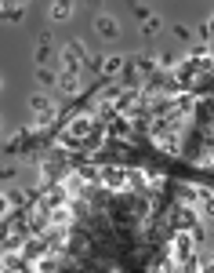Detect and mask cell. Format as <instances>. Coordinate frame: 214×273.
<instances>
[{
    "label": "cell",
    "instance_id": "7a4b0ae2",
    "mask_svg": "<svg viewBox=\"0 0 214 273\" xmlns=\"http://www.w3.org/2000/svg\"><path fill=\"white\" fill-rule=\"evenodd\" d=\"M170 255H175L178 262H185L192 255V233H178V237H175V251H170Z\"/></svg>",
    "mask_w": 214,
    "mask_h": 273
},
{
    "label": "cell",
    "instance_id": "3957f363",
    "mask_svg": "<svg viewBox=\"0 0 214 273\" xmlns=\"http://www.w3.org/2000/svg\"><path fill=\"white\" fill-rule=\"evenodd\" d=\"M58 84H62V91H76V88H80V76H76V73H62Z\"/></svg>",
    "mask_w": 214,
    "mask_h": 273
},
{
    "label": "cell",
    "instance_id": "6da1fadb",
    "mask_svg": "<svg viewBox=\"0 0 214 273\" xmlns=\"http://www.w3.org/2000/svg\"><path fill=\"white\" fill-rule=\"evenodd\" d=\"M91 131H95V121H91V116H73L69 128L62 131V146H80Z\"/></svg>",
    "mask_w": 214,
    "mask_h": 273
},
{
    "label": "cell",
    "instance_id": "277c9868",
    "mask_svg": "<svg viewBox=\"0 0 214 273\" xmlns=\"http://www.w3.org/2000/svg\"><path fill=\"white\" fill-rule=\"evenodd\" d=\"M95 26H98V33H102V36H116V22H113V18H105V15H102Z\"/></svg>",
    "mask_w": 214,
    "mask_h": 273
},
{
    "label": "cell",
    "instance_id": "5b68a950",
    "mask_svg": "<svg viewBox=\"0 0 214 273\" xmlns=\"http://www.w3.org/2000/svg\"><path fill=\"white\" fill-rule=\"evenodd\" d=\"M69 11H73L69 4H55V8H51V15H55V18H69Z\"/></svg>",
    "mask_w": 214,
    "mask_h": 273
}]
</instances>
